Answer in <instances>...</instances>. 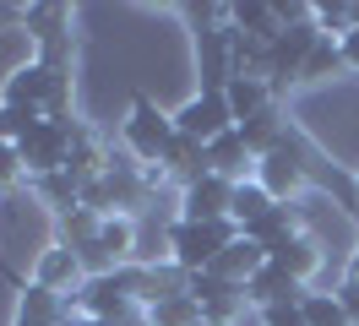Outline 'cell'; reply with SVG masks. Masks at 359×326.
I'll list each match as a JSON object with an SVG mask.
<instances>
[{
	"mask_svg": "<svg viewBox=\"0 0 359 326\" xmlns=\"http://www.w3.org/2000/svg\"><path fill=\"white\" fill-rule=\"evenodd\" d=\"M229 109H234V125H245L256 114H267L272 109V87L256 76V71H229Z\"/></svg>",
	"mask_w": 359,
	"mask_h": 326,
	"instance_id": "obj_9",
	"label": "cell"
},
{
	"mask_svg": "<svg viewBox=\"0 0 359 326\" xmlns=\"http://www.w3.org/2000/svg\"><path fill=\"white\" fill-rule=\"evenodd\" d=\"M299 310H305V326H354L337 294H305V299H299Z\"/></svg>",
	"mask_w": 359,
	"mask_h": 326,
	"instance_id": "obj_17",
	"label": "cell"
},
{
	"mask_svg": "<svg viewBox=\"0 0 359 326\" xmlns=\"http://www.w3.org/2000/svg\"><path fill=\"white\" fill-rule=\"evenodd\" d=\"M175 130L180 136H191V142H218L224 130H234V109H229V93L224 87H202L191 104L175 114Z\"/></svg>",
	"mask_w": 359,
	"mask_h": 326,
	"instance_id": "obj_4",
	"label": "cell"
},
{
	"mask_svg": "<svg viewBox=\"0 0 359 326\" xmlns=\"http://www.w3.org/2000/svg\"><path fill=\"white\" fill-rule=\"evenodd\" d=\"M256 185L272 196V201H289L299 185H305V152L294 136H283V147H272L256 158Z\"/></svg>",
	"mask_w": 359,
	"mask_h": 326,
	"instance_id": "obj_5",
	"label": "cell"
},
{
	"mask_svg": "<svg viewBox=\"0 0 359 326\" xmlns=\"http://www.w3.org/2000/svg\"><path fill=\"white\" fill-rule=\"evenodd\" d=\"M71 326H104V321H93V315H71Z\"/></svg>",
	"mask_w": 359,
	"mask_h": 326,
	"instance_id": "obj_22",
	"label": "cell"
},
{
	"mask_svg": "<svg viewBox=\"0 0 359 326\" xmlns=\"http://www.w3.org/2000/svg\"><path fill=\"white\" fill-rule=\"evenodd\" d=\"M262 326H305V310H299V304H267V310H262Z\"/></svg>",
	"mask_w": 359,
	"mask_h": 326,
	"instance_id": "obj_20",
	"label": "cell"
},
{
	"mask_svg": "<svg viewBox=\"0 0 359 326\" xmlns=\"http://www.w3.org/2000/svg\"><path fill=\"white\" fill-rule=\"evenodd\" d=\"M267 207H272V196L262 191L256 179H240V185H234V201H229V217H234V223H240V234H245V229L267 212Z\"/></svg>",
	"mask_w": 359,
	"mask_h": 326,
	"instance_id": "obj_16",
	"label": "cell"
},
{
	"mask_svg": "<svg viewBox=\"0 0 359 326\" xmlns=\"http://www.w3.org/2000/svg\"><path fill=\"white\" fill-rule=\"evenodd\" d=\"M71 136H76V120H49V114H44V120L17 142V152H22V163L33 169V179H44V174H66Z\"/></svg>",
	"mask_w": 359,
	"mask_h": 326,
	"instance_id": "obj_3",
	"label": "cell"
},
{
	"mask_svg": "<svg viewBox=\"0 0 359 326\" xmlns=\"http://www.w3.org/2000/svg\"><path fill=\"white\" fill-rule=\"evenodd\" d=\"M17 294H22V304H17V326H66L71 299L49 294L44 283H27V288H17Z\"/></svg>",
	"mask_w": 359,
	"mask_h": 326,
	"instance_id": "obj_12",
	"label": "cell"
},
{
	"mask_svg": "<svg viewBox=\"0 0 359 326\" xmlns=\"http://www.w3.org/2000/svg\"><path fill=\"white\" fill-rule=\"evenodd\" d=\"M196 326H212V321H196Z\"/></svg>",
	"mask_w": 359,
	"mask_h": 326,
	"instance_id": "obj_23",
	"label": "cell"
},
{
	"mask_svg": "<svg viewBox=\"0 0 359 326\" xmlns=\"http://www.w3.org/2000/svg\"><path fill=\"white\" fill-rule=\"evenodd\" d=\"M22 152H17V142H0V191H6V185H17V179H22Z\"/></svg>",
	"mask_w": 359,
	"mask_h": 326,
	"instance_id": "obj_19",
	"label": "cell"
},
{
	"mask_svg": "<svg viewBox=\"0 0 359 326\" xmlns=\"http://www.w3.org/2000/svg\"><path fill=\"white\" fill-rule=\"evenodd\" d=\"M337 49H343V65H348V71H359V22L343 33V39H337Z\"/></svg>",
	"mask_w": 359,
	"mask_h": 326,
	"instance_id": "obj_21",
	"label": "cell"
},
{
	"mask_svg": "<svg viewBox=\"0 0 359 326\" xmlns=\"http://www.w3.org/2000/svg\"><path fill=\"white\" fill-rule=\"evenodd\" d=\"M234 239H240L234 217H218V223H185V217H175L169 223V261H175L185 278H196V272H207L212 261L224 256Z\"/></svg>",
	"mask_w": 359,
	"mask_h": 326,
	"instance_id": "obj_1",
	"label": "cell"
},
{
	"mask_svg": "<svg viewBox=\"0 0 359 326\" xmlns=\"http://www.w3.org/2000/svg\"><path fill=\"white\" fill-rule=\"evenodd\" d=\"M33 283H44L49 294H60V299L76 304V288L88 283V272H82V261H76V250H71L66 239H55L49 250H39V272H33Z\"/></svg>",
	"mask_w": 359,
	"mask_h": 326,
	"instance_id": "obj_7",
	"label": "cell"
},
{
	"mask_svg": "<svg viewBox=\"0 0 359 326\" xmlns=\"http://www.w3.org/2000/svg\"><path fill=\"white\" fill-rule=\"evenodd\" d=\"M267 261L278 266V272H289L294 283H311V278H316V266H321V250H316V239L299 229V234L278 239V245L267 250Z\"/></svg>",
	"mask_w": 359,
	"mask_h": 326,
	"instance_id": "obj_8",
	"label": "cell"
},
{
	"mask_svg": "<svg viewBox=\"0 0 359 326\" xmlns=\"http://www.w3.org/2000/svg\"><path fill=\"white\" fill-rule=\"evenodd\" d=\"M229 201H234V179L202 174L196 185L180 191V217L185 223H218V217H229Z\"/></svg>",
	"mask_w": 359,
	"mask_h": 326,
	"instance_id": "obj_6",
	"label": "cell"
},
{
	"mask_svg": "<svg viewBox=\"0 0 359 326\" xmlns=\"http://www.w3.org/2000/svg\"><path fill=\"white\" fill-rule=\"evenodd\" d=\"M175 142H180L175 114H163L147 93H136V98H131V114H126V147H131V158H142L147 169H163V158H169Z\"/></svg>",
	"mask_w": 359,
	"mask_h": 326,
	"instance_id": "obj_2",
	"label": "cell"
},
{
	"mask_svg": "<svg viewBox=\"0 0 359 326\" xmlns=\"http://www.w3.org/2000/svg\"><path fill=\"white\" fill-rule=\"evenodd\" d=\"M158 174H175L180 191H185V185H196L202 174H212V163H207V147H202V142H191V136H180L175 147H169V158H163V169H158Z\"/></svg>",
	"mask_w": 359,
	"mask_h": 326,
	"instance_id": "obj_13",
	"label": "cell"
},
{
	"mask_svg": "<svg viewBox=\"0 0 359 326\" xmlns=\"http://www.w3.org/2000/svg\"><path fill=\"white\" fill-rule=\"evenodd\" d=\"M337 65H343V49H337V39L321 33V43L311 49V60H305V71H299V82H327Z\"/></svg>",
	"mask_w": 359,
	"mask_h": 326,
	"instance_id": "obj_18",
	"label": "cell"
},
{
	"mask_svg": "<svg viewBox=\"0 0 359 326\" xmlns=\"http://www.w3.org/2000/svg\"><path fill=\"white\" fill-rule=\"evenodd\" d=\"M207 163H212V174H224V179H245V174H256V152L245 147V136L240 130H224L218 142H207Z\"/></svg>",
	"mask_w": 359,
	"mask_h": 326,
	"instance_id": "obj_11",
	"label": "cell"
},
{
	"mask_svg": "<svg viewBox=\"0 0 359 326\" xmlns=\"http://www.w3.org/2000/svg\"><path fill=\"white\" fill-rule=\"evenodd\" d=\"M202 321V304L191 299V288L185 294H169V299L147 304V326H196Z\"/></svg>",
	"mask_w": 359,
	"mask_h": 326,
	"instance_id": "obj_15",
	"label": "cell"
},
{
	"mask_svg": "<svg viewBox=\"0 0 359 326\" xmlns=\"http://www.w3.org/2000/svg\"><path fill=\"white\" fill-rule=\"evenodd\" d=\"M305 294H311V288H305V283H294L289 272H278L272 261H267V266H262V272L245 283V299L256 304V310H267V304H299Z\"/></svg>",
	"mask_w": 359,
	"mask_h": 326,
	"instance_id": "obj_10",
	"label": "cell"
},
{
	"mask_svg": "<svg viewBox=\"0 0 359 326\" xmlns=\"http://www.w3.org/2000/svg\"><path fill=\"white\" fill-rule=\"evenodd\" d=\"M289 234H299V212H294L289 201H272L267 212H262V217L245 229V239H256L262 250H272L278 239H289Z\"/></svg>",
	"mask_w": 359,
	"mask_h": 326,
	"instance_id": "obj_14",
	"label": "cell"
}]
</instances>
